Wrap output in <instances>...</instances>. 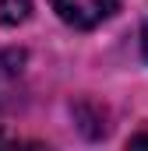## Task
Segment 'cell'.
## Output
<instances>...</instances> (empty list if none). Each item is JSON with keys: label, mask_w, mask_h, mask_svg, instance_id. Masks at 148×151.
<instances>
[{"label": "cell", "mask_w": 148, "mask_h": 151, "mask_svg": "<svg viewBox=\"0 0 148 151\" xmlns=\"http://www.w3.org/2000/svg\"><path fill=\"white\" fill-rule=\"evenodd\" d=\"M53 11L74 28H95L113 18L116 0H53Z\"/></svg>", "instance_id": "1"}, {"label": "cell", "mask_w": 148, "mask_h": 151, "mask_svg": "<svg viewBox=\"0 0 148 151\" xmlns=\"http://www.w3.org/2000/svg\"><path fill=\"white\" fill-rule=\"evenodd\" d=\"M32 14V0H0V25H21Z\"/></svg>", "instance_id": "2"}, {"label": "cell", "mask_w": 148, "mask_h": 151, "mask_svg": "<svg viewBox=\"0 0 148 151\" xmlns=\"http://www.w3.org/2000/svg\"><path fill=\"white\" fill-rule=\"evenodd\" d=\"M141 53H145V60H148V21H145V28H141Z\"/></svg>", "instance_id": "3"}, {"label": "cell", "mask_w": 148, "mask_h": 151, "mask_svg": "<svg viewBox=\"0 0 148 151\" xmlns=\"http://www.w3.org/2000/svg\"><path fill=\"white\" fill-rule=\"evenodd\" d=\"M131 144H148V137H134V141H131Z\"/></svg>", "instance_id": "4"}]
</instances>
